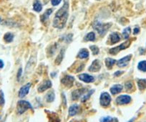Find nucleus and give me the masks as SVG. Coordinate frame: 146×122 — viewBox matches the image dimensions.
Instances as JSON below:
<instances>
[{
	"mask_svg": "<svg viewBox=\"0 0 146 122\" xmlns=\"http://www.w3.org/2000/svg\"><path fill=\"white\" fill-rule=\"evenodd\" d=\"M53 12V9H47V10L44 12V13L43 15H42V16L40 17V20L42 22L44 23L47 19H49L50 15H52V13Z\"/></svg>",
	"mask_w": 146,
	"mask_h": 122,
	"instance_id": "obj_17",
	"label": "nucleus"
},
{
	"mask_svg": "<svg viewBox=\"0 0 146 122\" xmlns=\"http://www.w3.org/2000/svg\"><path fill=\"white\" fill-rule=\"evenodd\" d=\"M72 34H69L66 36V41L67 43H70L72 41Z\"/></svg>",
	"mask_w": 146,
	"mask_h": 122,
	"instance_id": "obj_36",
	"label": "nucleus"
},
{
	"mask_svg": "<svg viewBox=\"0 0 146 122\" xmlns=\"http://www.w3.org/2000/svg\"><path fill=\"white\" fill-rule=\"evenodd\" d=\"M92 28L98 32L100 35L102 36L107 33L108 29L111 27V23H102L98 20H95L92 23Z\"/></svg>",
	"mask_w": 146,
	"mask_h": 122,
	"instance_id": "obj_2",
	"label": "nucleus"
},
{
	"mask_svg": "<svg viewBox=\"0 0 146 122\" xmlns=\"http://www.w3.org/2000/svg\"><path fill=\"white\" fill-rule=\"evenodd\" d=\"M90 49L91 50V51H92V54H93L94 55H98L100 52L99 47L96 45H91L90 47Z\"/></svg>",
	"mask_w": 146,
	"mask_h": 122,
	"instance_id": "obj_33",
	"label": "nucleus"
},
{
	"mask_svg": "<svg viewBox=\"0 0 146 122\" xmlns=\"http://www.w3.org/2000/svg\"><path fill=\"white\" fill-rule=\"evenodd\" d=\"M123 89V86L120 84H115V85H113V86L110 88V92L113 95H116L117 93H120Z\"/></svg>",
	"mask_w": 146,
	"mask_h": 122,
	"instance_id": "obj_15",
	"label": "nucleus"
},
{
	"mask_svg": "<svg viewBox=\"0 0 146 122\" xmlns=\"http://www.w3.org/2000/svg\"><path fill=\"white\" fill-rule=\"evenodd\" d=\"M140 33V28L139 27H135L133 29V35H137Z\"/></svg>",
	"mask_w": 146,
	"mask_h": 122,
	"instance_id": "obj_38",
	"label": "nucleus"
},
{
	"mask_svg": "<svg viewBox=\"0 0 146 122\" xmlns=\"http://www.w3.org/2000/svg\"><path fill=\"white\" fill-rule=\"evenodd\" d=\"M84 66H85V65H84V64H81V65H80V67H78V68L77 69V72H80V71H82V69H83Z\"/></svg>",
	"mask_w": 146,
	"mask_h": 122,
	"instance_id": "obj_39",
	"label": "nucleus"
},
{
	"mask_svg": "<svg viewBox=\"0 0 146 122\" xmlns=\"http://www.w3.org/2000/svg\"><path fill=\"white\" fill-rule=\"evenodd\" d=\"M131 44V42L130 40H127V41L124 42L123 43L120 44V45L117 46L115 47H113V48L110 49L109 53L110 54L115 55H117L119 52H120L121 50H125V49H127V47H129V46Z\"/></svg>",
	"mask_w": 146,
	"mask_h": 122,
	"instance_id": "obj_4",
	"label": "nucleus"
},
{
	"mask_svg": "<svg viewBox=\"0 0 146 122\" xmlns=\"http://www.w3.org/2000/svg\"><path fill=\"white\" fill-rule=\"evenodd\" d=\"M135 119H136L135 117H133V118H132V119H130V120H129L128 121H127V122H133L135 120Z\"/></svg>",
	"mask_w": 146,
	"mask_h": 122,
	"instance_id": "obj_42",
	"label": "nucleus"
},
{
	"mask_svg": "<svg viewBox=\"0 0 146 122\" xmlns=\"http://www.w3.org/2000/svg\"><path fill=\"white\" fill-rule=\"evenodd\" d=\"M87 91V89L85 88H80V89L75 90L72 93V99L74 101H76L78 99H79L80 98L82 97L84 94L85 93V92Z\"/></svg>",
	"mask_w": 146,
	"mask_h": 122,
	"instance_id": "obj_10",
	"label": "nucleus"
},
{
	"mask_svg": "<svg viewBox=\"0 0 146 122\" xmlns=\"http://www.w3.org/2000/svg\"><path fill=\"white\" fill-rule=\"evenodd\" d=\"M137 84L139 90H140V91H143V90L146 89V79L137 80Z\"/></svg>",
	"mask_w": 146,
	"mask_h": 122,
	"instance_id": "obj_23",
	"label": "nucleus"
},
{
	"mask_svg": "<svg viewBox=\"0 0 146 122\" xmlns=\"http://www.w3.org/2000/svg\"><path fill=\"white\" fill-rule=\"evenodd\" d=\"M94 92H95V90L92 89V90H90V91H88V92H87L86 93H85V94H84L83 96H82V99H81V101L85 102L86 101H88V99L90 98V96H92V94H93Z\"/></svg>",
	"mask_w": 146,
	"mask_h": 122,
	"instance_id": "obj_25",
	"label": "nucleus"
},
{
	"mask_svg": "<svg viewBox=\"0 0 146 122\" xmlns=\"http://www.w3.org/2000/svg\"><path fill=\"white\" fill-rule=\"evenodd\" d=\"M101 67H102L101 62L100 61V60L96 59V60H95L94 61H92L90 66L88 68V71H89L90 72L92 73L98 72V71H100V70L101 69Z\"/></svg>",
	"mask_w": 146,
	"mask_h": 122,
	"instance_id": "obj_8",
	"label": "nucleus"
},
{
	"mask_svg": "<svg viewBox=\"0 0 146 122\" xmlns=\"http://www.w3.org/2000/svg\"><path fill=\"white\" fill-rule=\"evenodd\" d=\"M33 9L36 12H40L42 10V5L40 0H35L33 2Z\"/></svg>",
	"mask_w": 146,
	"mask_h": 122,
	"instance_id": "obj_20",
	"label": "nucleus"
},
{
	"mask_svg": "<svg viewBox=\"0 0 146 122\" xmlns=\"http://www.w3.org/2000/svg\"><path fill=\"white\" fill-rule=\"evenodd\" d=\"M125 88L127 91H130L133 90V83H132V81H127L125 84Z\"/></svg>",
	"mask_w": 146,
	"mask_h": 122,
	"instance_id": "obj_32",
	"label": "nucleus"
},
{
	"mask_svg": "<svg viewBox=\"0 0 146 122\" xmlns=\"http://www.w3.org/2000/svg\"><path fill=\"white\" fill-rule=\"evenodd\" d=\"M115 119H115V118L111 117L110 116H104V117H102L100 119V122H113Z\"/></svg>",
	"mask_w": 146,
	"mask_h": 122,
	"instance_id": "obj_30",
	"label": "nucleus"
},
{
	"mask_svg": "<svg viewBox=\"0 0 146 122\" xmlns=\"http://www.w3.org/2000/svg\"><path fill=\"white\" fill-rule=\"evenodd\" d=\"M100 103L103 107H108L111 103V96L108 92H102L100 97Z\"/></svg>",
	"mask_w": 146,
	"mask_h": 122,
	"instance_id": "obj_5",
	"label": "nucleus"
},
{
	"mask_svg": "<svg viewBox=\"0 0 146 122\" xmlns=\"http://www.w3.org/2000/svg\"><path fill=\"white\" fill-rule=\"evenodd\" d=\"M69 2L68 0H64L62 7L58 9L54 15L52 25L57 29H62L67 23L69 16Z\"/></svg>",
	"mask_w": 146,
	"mask_h": 122,
	"instance_id": "obj_1",
	"label": "nucleus"
},
{
	"mask_svg": "<svg viewBox=\"0 0 146 122\" xmlns=\"http://www.w3.org/2000/svg\"><path fill=\"white\" fill-rule=\"evenodd\" d=\"M131 97L128 95H120L116 99V103L118 105L128 104L131 101Z\"/></svg>",
	"mask_w": 146,
	"mask_h": 122,
	"instance_id": "obj_7",
	"label": "nucleus"
},
{
	"mask_svg": "<svg viewBox=\"0 0 146 122\" xmlns=\"http://www.w3.org/2000/svg\"><path fill=\"white\" fill-rule=\"evenodd\" d=\"M89 57V51L86 48L81 49L78 55V57L80 59H86Z\"/></svg>",
	"mask_w": 146,
	"mask_h": 122,
	"instance_id": "obj_21",
	"label": "nucleus"
},
{
	"mask_svg": "<svg viewBox=\"0 0 146 122\" xmlns=\"http://www.w3.org/2000/svg\"><path fill=\"white\" fill-rule=\"evenodd\" d=\"M22 68H19L17 71V78L18 81H19L20 78H22Z\"/></svg>",
	"mask_w": 146,
	"mask_h": 122,
	"instance_id": "obj_34",
	"label": "nucleus"
},
{
	"mask_svg": "<svg viewBox=\"0 0 146 122\" xmlns=\"http://www.w3.org/2000/svg\"><path fill=\"white\" fill-rule=\"evenodd\" d=\"M78 78L80 81L86 83H93L95 81V78L92 75H89L88 73H82L78 75Z\"/></svg>",
	"mask_w": 146,
	"mask_h": 122,
	"instance_id": "obj_14",
	"label": "nucleus"
},
{
	"mask_svg": "<svg viewBox=\"0 0 146 122\" xmlns=\"http://www.w3.org/2000/svg\"><path fill=\"white\" fill-rule=\"evenodd\" d=\"M52 85V83L51 81H50V80H46V81H43V82L39 85L38 89L37 90H38V91L40 93H42V92H44V91H47V89L51 88Z\"/></svg>",
	"mask_w": 146,
	"mask_h": 122,
	"instance_id": "obj_13",
	"label": "nucleus"
},
{
	"mask_svg": "<svg viewBox=\"0 0 146 122\" xmlns=\"http://www.w3.org/2000/svg\"><path fill=\"white\" fill-rule=\"evenodd\" d=\"M80 106L78 104L75 103V104L72 105L70 108H69V115L70 116H74L76 114H78L79 112Z\"/></svg>",
	"mask_w": 146,
	"mask_h": 122,
	"instance_id": "obj_16",
	"label": "nucleus"
},
{
	"mask_svg": "<svg viewBox=\"0 0 146 122\" xmlns=\"http://www.w3.org/2000/svg\"><path fill=\"white\" fill-rule=\"evenodd\" d=\"M62 0H51V4L52 6H57L60 4Z\"/></svg>",
	"mask_w": 146,
	"mask_h": 122,
	"instance_id": "obj_35",
	"label": "nucleus"
},
{
	"mask_svg": "<svg viewBox=\"0 0 146 122\" xmlns=\"http://www.w3.org/2000/svg\"><path fill=\"white\" fill-rule=\"evenodd\" d=\"M140 54H145V49L143 48H140Z\"/></svg>",
	"mask_w": 146,
	"mask_h": 122,
	"instance_id": "obj_41",
	"label": "nucleus"
},
{
	"mask_svg": "<svg viewBox=\"0 0 146 122\" xmlns=\"http://www.w3.org/2000/svg\"><path fill=\"white\" fill-rule=\"evenodd\" d=\"M84 40L85 42L88 41H95V34L93 32H90V33H88V34L85 35Z\"/></svg>",
	"mask_w": 146,
	"mask_h": 122,
	"instance_id": "obj_26",
	"label": "nucleus"
},
{
	"mask_svg": "<svg viewBox=\"0 0 146 122\" xmlns=\"http://www.w3.org/2000/svg\"><path fill=\"white\" fill-rule=\"evenodd\" d=\"M97 1H100V0H97Z\"/></svg>",
	"mask_w": 146,
	"mask_h": 122,
	"instance_id": "obj_44",
	"label": "nucleus"
},
{
	"mask_svg": "<svg viewBox=\"0 0 146 122\" xmlns=\"http://www.w3.org/2000/svg\"><path fill=\"white\" fill-rule=\"evenodd\" d=\"M14 38H15V35L12 33H9V32L5 33V35H4V40L7 43H12L14 40Z\"/></svg>",
	"mask_w": 146,
	"mask_h": 122,
	"instance_id": "obj_22",
	"label": "nucleus"
},
{
	"mask_svg": "<svg viewBox=\"0 0 146 122\" xmlns=\"http://www.w3.org/2000/svg\"><path fill=\"white\" fill-rule=\"evenodd\" d=\"M64 53H65V49L64 48L61 49L60 51V53H59V55H57V57H56V60H55L56 65H59L60 63H61L62 61V60H63V58H64Z\"/></svg>",
	"mask_w": 146,
	"mask_h": 122,
	"instance_id": "obj_19",
	"label": "nucleus"
},
{
	"mask_svg": "<svg viewBox=\"0 0 146 122\" xmlns=\"http://www.w3.org/2000/svg\"><path fill=\"white\" fill-rule=\"evenodd\" d=\"M124 73V71H116L115 73H114V75L115 77H118V76H120V75H122V74Z\"/></svg>",
	"mask_w": 146,
	"mask_h": 122,
	"instance_id": "obj_37",
	"label": "nucleus"
},
{
	"mask_svg": "<svg viewBox=\"0 0 146 122\" xmlns=\"http://www.w3.org/2000/svg\"><path fill=\"white\" fill-rule=\"evenodd\" d=\"M75 82V78L72 75H67L61 79V83L67 88H71L73 86V84Z\"/></svg>",
	"mask_w": 146,
	"mask_h": 122,
	"instance_id": "obj_6",
	"label": "nucleus"
},
{
	"mask_svg": "<svg viewBox=\"0 0 146 122\" xmlns=\"http://www.w3.org/2000/svg\"><path fill=\"white\" fill-rule=\"evenodd\" d=\"M132 55H127L125 56V57H122L121 59H120L119 60L117 61V65L119 68H123V67L127 66L128 63L130 62V60L132 58Z\"/></svg>",
	"mask_w": 146,
	"mask_h": 122,
	"instance_id": "obj_11",
	"label": "nucleus"
},
{
	"mask_svg": "<svg viewBox=\"0 0 146 122\" xmlns=\"http://www.w3.org/2000/svg\"><path fill=\"white\" fill-rule=\"evenodd\" d=\"M137 68L140 71L146 72V60H142L137 64Z\"/></svg>",
	"mask_w": 146,
	"mask_h": 122,
	"instance_id": "obj_29",
	"label": "nucleus"
},
{
	"mask_svg": "<svg viewBox=\"0 0 146 122\" xmlns=\"http://www.w3.org/2000/svg\"><path fill=\"white\" fill-rule=\"evenodd\" d=\"M121 40V36L117 32H113L109 35V42L110 45H114Z\"/></svg>",
	"mask_w": 146,
	"mask_h": 122,
	"instance_id": "obj_12",
	"label": "nucleus"
},
{
	"mask_svg": "<svg viewBox=\"0 0 146 122\" xmlns=\"http://www.w3.org/2000/svg\"><path fill=\"white\" fill-rule=\"evenodd\" d=\"M5 104V94L4 92L0 90V106H4Z\"/></svg>",
	"mask_w": 146,
	"mask_h": 122,
	"instance_id": "obj_31",
	"label": "nucleus"
},
{
	"mask_svg": "<svg viewBox=\"0 0 146 122\" xmlns=\"http://www.w3.org/2000/svg\"><path fill=\"white\" fill-rule=\"evenodd\" d=\"M54 98H55V95H54V91H50L46 95V101L48 103H51V102L54 101Z\"/></svg>",
	"mask_w": 146,
	"mask_h": 122,
	"instance_id": "obj_27",
	"label": "nucleus"
},
{
	"mask_svg": "<svg viewBox=\"0 0 146 122\" xmlns=\"http://www.w3.org/2000/svg\"><path fill=\"white\" fill-rule=\"evenodd\" d=\"M130 33H131V28L130 27H127L123 29V33H122V35H123V37L125 40H127L129 37H130Z\"/></svg>",
	"mask_w": 146,
	"mask_h": 122,
	"instance_id": "obj_24",
	"label": "nucleus"
},
{
	"mask_svg": "<svg viewBox=\"0 0 146 122\" xmlns=\"http://www.w3.org/2000/svg\"><path fill=\"white\" fill-rule=\"evenodd\" d=\"M2 22V19H1V17H0V22Z\"/></svg>",
	"mask_w": 146,
	"mask_h": 122,
	"instance_id": "obj_43",
	"label": "nucleus"
},
{
	"mask_svg": "<svg viewBox=\"0 0 146 122\" xmlns=\"http://www.w3.org/2000/svg\"><path fill=\"white\" fill-rule=\"evenodd\" d=\"M28 109H33V107L29 101L25 100H20L17 102V112L18 114H23Z\"/></svg>",
	"mask_w": 146,
	"mask_h": 122,
	"instance_id": "obj_3",
	"label": "nucleus"
},
{
	"mask_svg": "<svg viewBox=\"0 0 146 122\" xmlns=\"http://www.w3.org/2000/svg\"><path fill=\"white\" fill-rule=\"evenodd\" d=\"M4 66H5V63H4L3 60L0 59V69H2Z\"/></svg>",
	"mask_w": 146,
	"mask_h": 122,
	"instance_id": "obj_40",
	"label": "nucleus"
},
{
	"mask_svg": "<svg viewBox=\"0 0 146 122\" xmlns=\"http://www.w3.org/2000/svg\"><path fill=\"white\" fill-rule=\"evenodd\" d=\"M50 115H49L50 118V122H60V119H59L58 116L54 112H50Z\"/></svg>",
	"mask_w": 146,
	"mask_h": 122,
	"instance_id": "obj_28",
	"label": "nucleus"
},
{
	"mask_svg": "<svg viewBox=\"0 0 146 122\" xmlns=\"http://www.w3.org/2000/svg\"><path fill=\"white\" fill-rule=\"evenodd\" d=\"M31 85H32L31 83H28L25 84V85H23V86L19 89V93H18V96H19V97L20 98V99H22V98L25 97V96L29 93V90H30V88H31Z\"/></svg>",
	"mask_w": 146,
	"mask_h": 122,
	"instance_id": "obj_9",
	"label": "nucleus"
},
{
	"mask_svg": "<svg viewBox=\"0 0 146 122\" xmlns=\"http://www.w3.org/2000/svg\"><path fill=\"white\" fill-rule=\"evenodd\" d=\"M105 65H106L107 68L108 69H112L113 67L114 66L115 64L117 63V60L115 59H113V58H110V57H107L105 60Z\"/></svg>",
	"mask_w": 146,
	"mask_h": 122,
	"instance_id": "obj_18",
	"label": "nucleus"
}]
</instances>
